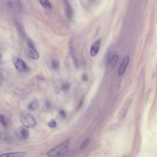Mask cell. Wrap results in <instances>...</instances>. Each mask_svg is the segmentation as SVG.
<instances>
[{
    "instance_id": "6da1fadb",
    "label": "cell",
    "mask_w": 157,
    "mask_h": 157,
    "mask_svg": "<svg viewBox=\"0 0 157 157\" xmlns=\"http://www.w3.org/2000/svg\"><path fill=\"white\" fill-rule=\"evenodd\" d=\"M69 141L68 139L66 140L63 142L50 150L47 155L50 157H58L65 154L68 149Z\"/></svg>"
},
{
    "instance_id": "7a4b0ae2",
    "label": "cell",
    "mask_w": 157,
    "mask_h": 157,
    "mask_svg": "<svg viewBox=\"0 0 157 157\" xmlns=\"http://www.w3.org/2000/svg\"><path fill=\"white\" fill-rule=\"evenodd\" d=\"M20 120L22 124L27 128H33L36 125V122L34 117L28 112L22 111L20 115Z\"/></svg>"
},
{
    "instance_id": "3957f363",
    "label": "cell",
    "mask_w": 157,
    "mask_h": 157,
    "mask_svg": "<svg viewBox=\"0 0 157 157\" xmlns=\"http://www.w3.org/2000/svg\"><path fill=\"white\" fill-rule=\"evenodd\" d=\"M16 135L19 139L25 140L28 138L29 131L25 126L19 128L16 132Z\"/></svg>"
},
{
    "instance_id": "277c9868",
    "label": "cell",
    "mask_w": 157,
    "mask_h": 157,
    "mask_svg": "<svg viewBox=\"0 0 157 157\" xmlns=\"http://www.w3.org/2000/svg\"><path fill=\"white\" fill-rule=\"evenodd\" d=\"M14 63L16 68L19 71L25 72L27 71V67L24 62L18 58H14Z\"/></svg>"
},
{
    "instance_id": "5b68a950",
    "label": "cell",
    "mask_w": 157,
    "mask_h": 157,
    "mask_svg": "<svg viewBox=\"0 0 157 157\" xmlns=\"http://www.w3.org/2000/svg\"><path fill=\"white\" fill-rule=\"evenodd\" d=\"M65 13L67 17L71 19L74 15L73 10L72 6L68 0H63Z\"/></svg>"
},
{
    "instance_id": "8992f818",
    "label": "cell",
    "mask_w": 157,
    "mask_h": 157,
    "mask_svg": "<svg viewBox=\"0 0 157 157\" xmlns=\"http://www.w3.org/2000/svg\"><path fill=\"white\" fill-rule=\"evenodd\" d=\"M101 42L100 39H99L92 44L90 51L92 56L95 57L98 53L101 47Z\"/></svg>"
},
{
    "instance_id": "52a82bcc",
    "label": "cell",
    "mask_w": 157,
    "mask_h": 157,
    "mask_svg": "<svg viewBox=\"0 0 157 157\" xmlns=\"http://www.w3.org/2000/svg\"><path fill=\"white\" fill-rule=\"evenodd\" d=\"M130 58L129 56H126L123 60L121 65L119 71V75L122 76L124 74L129 62Z\"/></svg>"
},
{
    "instance_id": "ba28073f",
    "label": "cell",
    "mask_w": 157,
    "mask_h": 157,
    "mask_svg": "<svg viewBox=\"0 0 157 157\" xmlns=\"http://www.w3.org/2000/svg\"><path fill=\"white\" fill-rule=\"evenodd\" d=\"M15 25L17 30L20 36L23 38L26 36L24 28L23 26L18 21L15 22Z\"/></svg>"
},
{
    "instance_id": "9c48e42d",
    "label": "cell",
    "mask_w": 157,
    "mask_h": 157,
    "mask_svg": "<svg viewBox=\"0 0 157 157\" xmlns=\"http://www.w3.org/2000/svg\"><path fill=\"white\" fill-rule=\"evenodd\" d=\"M28 55L30 58L33 60H38L39 58V55L35 48H29Z\"/></svg>"
},
{
    "instance_id": "30bf717a",
    "label": "cell",
    "mask_w": 157,
    "mask_h": 157,
    "mask_svg": "<svg viewBox=\"0 0 157 157\" xmlns=\"http://www.w3.org/2000/svg\"><path fill=\"white\" fill-rule=\"evenodd\" d=\"M26 153L23 152H14L5 154L0 155V157H20L23 156Z\"/></svg>"
},
{
    "instance_id": "8fae6325",
    "label": "cell",
    "mask_w": 157,
    "mask_h": 157,
    "mask_svg": "<svg viewBox=\"0 0 157 157\" xmlns=\"http://www.w3.org/2000/svg\"><path fill=\"white\" fill-rule=\"evenodd\" d=\"M38 1L42 6L45 8L49 10L52 9V5L48 0H38Z\"/></svg>"
},
{
    "instance_id": "7c38bea8",
    "label": "cell",
    "mask_w": 157,
    "mask_h": 157,
    "mask_svg": "<svg viewBox=\"0 0 157 157\" xmlns=\"http://www.w3.org/2000/svg\"><path fill=\"white\" fill-rule=\"evenodd\" d=\"M119 59L118 55L116 54L113 55V57H111L109 64L112 66H115L118 61Z\"/></svg>"
},
{
    "instance_id": "4fadbf2b",
    "label": "cell",
    "mask_w": 157,
    "mask_h": 157,
    "mask_svg": "<svg viewBox=\"0 0 157 157\" xmlns=\"http://www.w3.org/2000/svg\"><path fill=\"white\" fill-rule=\"evenodd\" d=\"M51 64L53 68L55 70H58L60 67L59 61L56 59H53L51 60Z\"/></svg>"
},
{
    "instance_id": "5bb4252c",
    "label": "cell",
    "mask_w": 157,
    "mask_h": 157,
    "mask_svg": "<svg viewBox=\"0 0 157 157\" xmlns=\"http://www.w3.org/2000/svg\"><path fill=\"white\" fill-rule=\"evenodd\" d=\"M38 103L36 101H34L28 106V109L31 111H35L38 108Z\"/></svg>"
},
{
    "instance_id": "9a60e30c",
    "label": "cell",
    "mask_w": 157,
    "mask_h": 157,
    "mask_svg": "<svg viewBox=\"0 0 157 157\" xmlns=\"http://www.w3.org/2000/svg\"><path fill=\"white\" fill-rule=\"evenodd\" d=\"M90 139H87L85 140V141L83 142L81 145V149H83L86 148L88 147L90 142Z\"/></svg>"
},
{
    "instance_id": "2e32d148",
    "label": "cell",
    "mask_w": 157,
    "mask_h": 157,
    "mask_svg": "<svg viewBox=\"0 0 157 157\" xmlns=\"http://www.w3.org/2000/svg\"><path fill=\"white\" fill-rule=\"evenodd\" d=\"M70 88V84L68 83H63L61 87V90L64 92L68 91Z\"/></svg>"
},
{
    "instance_id": "e0dca14e",
    "label": "cell",
    "mask_w": 157,
    "mask_h": 157,
    "mask_svg": "<svg viewBox=\"0 0 157 157\" xmlns=\"http://www.w3.org/2000/svg\"><path fill=\"white\" fill-rule=\"evenodd\" d=\"M0 122L4 126H7V123L5 120V116L2 114H0Z\"/></svg>"
},
{
    "instance_id": "ac0fdd59",
    "label": "cell",
    "mask_w": 157,
    "mask_h": 157,
    "mask_svg": "<svg viewBox=\"0 0 157 157\" xmlns=\"http://www.w3.org/2000/svg\"><path fill=\"white\" fill-rule=\"evenodd\" d=\"M27 43L28 47L30 49H35V47L31 39L29 38L27 39Z\"/></svg>"
},
{
    "instance_id": "d6986e66",
    "label": "cell",
    "mask_w": 157,
    "mask_h": 157,
    "mask_svg": "<svg viewBox=\"0 0 157 157\" xmlns=\"http://www.w3.org/2000/svg\"><path fill=\"white\" fill-rule=\"evenodd\" d=\"M49 125L50 127L54 128L56 126L57 124L54 121L51 120L49 122Z\"/></svg>"
},
{
    "instance_id": "ffe728a7",
    "label": "cell",
    "mask_w": 157,
    "mask_h": 157,
    "mask_svg": "<svg viewBox=\"0 0 157 157\" xmlns=\"http://www.w3.org/2000/svg\"><path fill=\"white\" fill-rule=\"evenodd\" d=\"M82 79L83 81L86 82L88 80V77L86 74H83L82 76Z\"/></svg>"
},
{
    "instance_id": "44dd1931",
    "label": "cell",
    "mask_w": 157,
    "mask_h": 157,
    "mask_svg": "<svg viewBox=\"0 0 157 157\" xmlns=\"http://www.w3.org/2000/svg\"><path fill=\"white\" fill-rule=\"evenodd\" d=\"M60 115L64 118L66 117V115L65 111L63 109H60Z\"/></svg>"
},
{
    "instance_id": "7402d4cb",
    "label": "cell",
    "mask_w": 157,
    "mask_h": 157,
    "mask_svg": "<svg viewBox=\"0 0 157 157\" xmlns=\"http://www.w3.org/2000/svg\"><path fill=\"white\" fill-rule=\"evenodd\" d=\"M45 106L47 108H49L50 106H51V105L49 102L47 101L46 103Z\"/></svg>"
},
{
    "instance_id": "603a6c76",
    "label": "cell",
    "mask_w": 157,
    "mask_h": 157,
    "mask_svg": "<svg viewBox=\"0 0 157 157\" xmlns=\"http://www.w3.org/2000/svg\"><path fill=\"white\" fill-rule=\"evenodd\" d=\"M127 111H128V109H126L124 113V114H123L122 118H124L126 116V115L127 113Z\"/></svg>"
},
{
    "instance_id": "cb8c5ba5",
    "label": "cell",
    "mask_w": 157,
    "mask_h": 157,
    "mask_svg": "<svg viewBox=\"0 0 157 157\" xmlns=\"http://www.w3.org/2000/svg\"><path fill=\"white\" fill-rule=\"evenodd\" d=\"M83 100H82L81 101V102L80 103L79 105H78V109H79L80 108H81V106H82V104H83Z\"/></svg>"
},
{
    "instance_id": "d4e9b609",
    "label": "cell",
    "mask_w": 157,
    "mask_h": 157,
    "mask_svg": "<svg viewBox=\"0 0 157 157\" xmlns=\"http://www.w3.org/2000/svg\"><path fill=\"white\" fill-rule=\"evenodd\" d=\"M1 58H2V56H1V52H0V60H1Z\"/></svg>"
},
{
    "instance_id": "484cf974",
    "label": "cell",
    "mask_w": 157,
    "mask_h": 157,
    "mask_svg": "<svg viewBox=\"0 0 157 157\" xmlns=\"http://www.w3.org/2000/svg\"><path fill=\"white\" fill-rule=\"evenodd\" d=\"M92 1H96V0H92Z\"/></svg>"
}]
</instances>
